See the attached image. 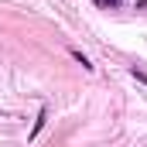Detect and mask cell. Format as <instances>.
<instances>
[{"label":"cell","mask_w":147,"mask_h":147,"mask_svg":"<svg viewBox=\"0 0 147 147\" xmlns=\"http://www.w3.org/2000/svg\"><path fill=\"white\" fill-rule=\"evenodd\" d=\"M69 55H72V58H75V62H79V65H82V69H92V65H89V58H86V55H82L79 48H72Z\"/></svg>","instance_id":"1"},{"label":"cell","mask_w":147,"mask_h":147,"mask_svg":"<svg viewBox=\"0 0 147 147\" xmlns=\"http://www.w3.org/2000/svg\"><path fill=\"white\" fill-rule=\"evenodd\" d=\"M45 120H48V113L41 110V113H38V120H34V130H31V137H38V134H41V127H45Z\"/></svg>","instance_id":"2"},{"label":"cell","mask_w":147,"mask_h":147,"mask_svg":"<svg viewBox=\"0 0 147 147\" xmlns=\"http://www.w3.org/2000/svg\"><path fill=\"white\" fill-rule=\"evenodd\" d=\"M130 75H134L137 82H144V86H147V72H144V69H137V65H134V69H130Z\"/></svg>","instance_id":"3"}]
</instances>
